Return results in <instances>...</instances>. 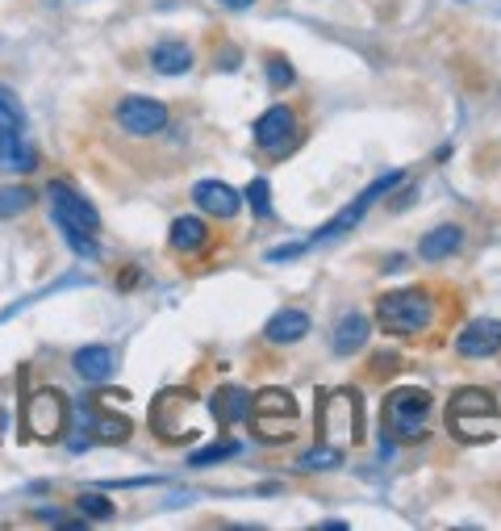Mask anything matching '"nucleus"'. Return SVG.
Segmentation results:
<instances>
[{
  "mask_svg": "<svg viewBox=\"0 0 501 531\" xmlns=\"http://www.w3.org/2000/svg\"><path fill=\"white\" fill-rule=\"evenodd\" d=\"M46 201H51V218L55 226L63 230V239L67 247L76 251V256H88V260H97L101 256V247H97V230H101V214L92 210V205L71 189V184L63 180H51V189H46Z\"/></svg>",
  "mask_w": 501,
  "mask_h": 531,
  "instance_id": "1",
  "label": "nucleus"
},
{
  "mask_svg": "<svg viewBox=\"0 0 501 531\" xmlns=\"http://www.w3.org/2000/svg\"><path fill=\"white\" fill-rule=\"evenodd\" d=\"M376 322L385 335H422L435 322L431 289H393L376 302Z\"/></svg>",
  "mask_w": 501,
  "mask_h": 531,
  "instance_id": "2",
  "label": "nucleus"
},
{
  "mask_svg": "<svg viewBox=\"0 0 501 531\" xmlns=\"http://www.w3.org/2000/svg\"><path fill=\"white\" fill-rule=\"evenodd\" d=\"M318 431L322 444H360L364 440V406L355 389H326L318 398Z\"/></svg>",
  "mask_w": 501,
  "mask_h": 531,
  "instance_id": "3",
  "label": "nucleus"
},
{
  "mask_svg": "<svg viewBox=\"0 0 501 531\" xmlns=\"http://www.w3.org/2000/svg\"><path fill=\"white\" fill-rule=\"evenodd\" d=\"M497 414H501V406H497V398L489 394V389L468 385V389H456V394H451V406H447V427L456 431L464 444H481L485 435L493 431Z\"/></svg>",
  "mask_w": 501,
  "mask_h": 531,
  "instance_id": "4",
  "label": "nucleus"
},
{
  "mask_svg": "<svg viewBox=\"0 0 501 531\" xmlns=\"http://www.w3.org/2000/svg\"><path fill=\"white\" fill-rule=\"evenodd\" d=\"M431 394L418 385H401L393 389V394L385 398V423L389 431L397 435V440H422V431H426V419H431Z\"/></svg>",
  "mask_w": 501,
  "mask_h": 531,
  "instance_id": "5",
  "label": "nucleus"
},
{
  "mask_svg": "<svg viewBox=\"0 0 501 531\" xmlns=\"http://www.w3.org/2000/svg\"><path fill=\"white\" fill-rule=\"evenodd\" d=\"M293 423H297V402L289 389H259L251 398V427L259 431V440L276 444L293 431Z\"/></svg>",
  "mask_w": 501,
  "mask_h": 531,
  "instance_id": "6",
  "label": "nucleus"
},
{
  "mask_svg": "<svg viewBox=\"0 0 501 531\" xmlns=\"http://www.w3.org/2000/svg\"><path fill=\"white\" fill-rule=\"evenodd\" d=\"M301 143V118L293 113V105H272L259 113L255 122V147L272 155V159H284L293 147Z\"/></svg>",
  "mask_w": 501,
  "mask_h": 531,
  "instance_id": "7",
  "label": "nucleus"
},
{
  "mask_svg": "<svg viewBox=\"0 0 501 531\" xmlns=\"http://www.w3.org/2000/svg\"><path fill=\"white\" fill-rule=\"evenodd\" d=\"M63 427H67V398L59 394V389H38V394L30 398V406H26V431L34 435V440L51 444L63 435Z\"/></svg>",
  "mask_w": 501,
  "mask_h": 531,
  "instance_id": "8",
  "label": "nucleus"
},
{
  "mask_svg": "<svg viewBox=\"0 0 501 531\" xmlns=\"http://www.w3.org/2000/svg\"><path fill=\"white\" fill-rule=\"evenodd\" d=\"M117 126H122L126 134L151 138L167 126V105L155 101V97H122L117 101Z\"/></svg>",
  "mask_w": 501,
  "mask_h": 531,
  "instance_id": "9",
  "label": "nucleus"
},
{
  "mask_svg": "<svg viewBox=\"0 0 501 531\" xmlns=\"http://www.w3.org/2000/svg\"><path fill=\"white\" fill-rule=\"evenodd\" d=\"M401 180H405L401 172H389L385 180H376V184H368V189H364L360 197H355V205H351V210H343V214H339V218H334L330 226H322V230H318V235H314V239H309V243H330L334 235H343V230H351L355 222H360V218L368 214V205H372V201H380V197H385V193L393 189V184H401Z\"/></svg>",
  "mask_w": 501,
  "mask_h": 531,
  "instance_id": "10",
  "label": "nucleus"
},
{
  "mask_svg": "<svg viewBox=\"0 0 501 531\" xmlns=\"http://www.w3.org/2000/svg\"><path fill=\"white\" fill-rule=\"evenodd\" d=\"M456 352L468 360H485L501 352V322L497 318H472L468 327L456 335Z\"/></svg>",
  "mask_w": 501,
  "mask_h": 531,
  "instance_id": "11",
  "label": "nucleus"
},
{
  "mask_svg": "<svg viewBox=\"0 0 501 531\" xmlns=\"http://www.w3.org/2000/svg\"><path fill=\"white\" fill-rule=\"evenodd\" d=\"M213 419L222 427H238L251 419V394L243 385H222L218 394H213Z\"/></svg>",
  "mask_w": 501,
  "mask_h": 531,
  "instance_id": "12",
  "label": "nucleus"
},
{
  "mask_svg": "<svg viewBox=\"0 0 501 531\" xmlns=\"http://www.w3.org/2000/svg\"><path fill=\"white\" fill-rule=\"evenodd\" d=\"M193 201L201 205L205 214H213V218H234L238 214V193L230 189V184H222V180H201L197 189H193Z\"/></svg>",
  "mask_w": 501,
  "mask_h": 531,
  "instance_id": "13",
  "label": "nucleus"
},
{
  "mask_svg": "<svg viewBox=\"0 0 501 531\" xmlns=\"http://www.w3.org/2000/svg\"><path fill=\"white\" fill-rule=\"evenodd\" d=\"M305 335H309V314L297 310V306H284L280 314L268 318V327H264L268 343H301Z\"/></svg>",
  "mask_w": 501,
  "mask_h": 531,
  "instance_id": "14",
  "label": "nucleus"
},
{
  "mask_svg": "<svg viewBox=\"0 0 501 531\" xmlns=\"http://www.w3.org/2000/svg\"><path fill=\"white\" fill-rule=\"evenodd\" d=\"M71 364H76L80 381H88V385H105V381L113 377V352L101 348V343H92V348H80L76 356H71Z\"/></svg>",
  "mask_w": 501,
  "mask_h": 531,
  "instance_id": "15",
  "label": "nucleus"
},
{
  "mask_svg": "<svg viewBox=\"0 0 501 531\" xmlns=\"http://www.w3.org/2000/svg\"><path fill=\"white\" fill-rule=\"evenodd\" d=\"M167 243H172V251H180V256H197V251L209 247V230L201 218H176L172 230H167Z\"/></svg>",
  "mask_w": 501,
  "mask_h": 531,
  "instance_id": "16",
  "label": "nucleus"
},
{
  "mask_svg": "<svg viewBox=\"0 0 501 531\" xmlns=\"http://www.w3.org/2000/svg\"><path fill=\"white\" fill-rule=\"evenodd\" d=\"M151 63L163 76H184L188 67H193V51H188V42H180V38H163V42H155Z\"/></svg>",
  "mask_w": 501,
  "mask_h": 531,
  "instance_id": "17",
  "label": "nucleus"
},
{
  "mask_svg": "<svg viewBox=\"0 0 501 531\" xmlns=\"http://www.w3.org/2000/svg\"><path fill=\"white\" fill-rule=\"evenodd\" d=\"M38 164L34 147L21 138V130H0V168L5 172H30Z\"/></svg>",
  "mask_w": 501,
  "mask_h": 531,
  "instance_id": "18",
  "label": "nucleus"
},
{
  "mask_svg": "<svg viewBox=\"0 0 501 531\" xmlns=\"http://www.w3.org/2000/svg\"><path fill=\"white\" fill-rule=\"evenodd\" d=\"M460 247H464V230H460V226H435L431 235L418 243V256L431 260V264H439V260H447V256H456Z\"/></svg>",
  "mask_w": 501,
  "mask_h": 531,
  "instance_id": "19",
  "label": "nucleus"
},
{
  "mask_svg": "<svg viewBox=\"0 0 501 531\" xmlns=\"http://www.w3.org/2000/svg\"><path fill=\"white\" fill-rule=\"evenodd\" d=\"M368 343V318L360 310H351L339 318V327H334V352L339 356H351V352H360Z\"/></svg>",
  "mask_w": 501,
  "mask_h": 531,
  "instance_id": "20",
  "label": "nucleus"
},
{
  "mask_svg": "<svg viewBox=\"0 0 501 531\" xmlns=\"http://www.w3.org/2000/svg\"><path fill=\"white\" fill-rule=\"evenodd\" d=\"M34 205V193L26 189V184H9V189H0V218H17L26 214Z\"/></svg>",
  "mask_w": 501,
  "mask_h": 531,
  "instance_id": "21",
  "label": "nucleus"
},
{
  "mask_svg": "<svg viewBox=\"0 0 501 531\" xmlns=\"http://www.w3.org/2000/svg\"><path fill=\"white\" fill-rule=\"evenodd\" d=\"M26 126V113H21V101L13 97V92L0 84V130H21Z\"/></svg>",
  "mask_w": 501,
  "mask_h": 531,
  "instance_id": "22",
  "label": "nucleus"
},
{
  "mask_svg": "<svg viewBox=\"0 0 501 531\" xmlns=\"http://www.w3.org/2000/svg\"><path fill=\"white\" fill-rule=\"evenodd\" d=\"M339 465H343V448H334V444H322L301 456V469H339Z\"/></svg>",
  "mask_w": 501,
  "mask_h": 531,
  "instance_id": "23",
  "label": "nucleus"
},
{
  "mask_svg": "<svg viewBox=\"0 0 501 531\" xmlns=\"http://www.w3.org/2000/svg\"><path fill=\"white\" fill-rule=\"evenodd\" d=\"M247 201H251L255 218H272V193H268V180H264V176H259V180H251Z\"/></svg>",
  "mask_w": 501,
  "mask_h": 531,
  "instance_id": "24",
  "label": "nucleus"
},
{
  "mask_svg": "<svg viewBox=\"0 0 501 531\" xmlns=\"http://www.w3.org/2000/svg\"><path fill=\"white\" fill-rule=\"evenodd\" d=\"M80 515L84 519H113V502L105 494H80Z\"/></svg>",
  "mask_w": 501,
  "mask_h": 531,
  "instance_id": "25",
  "label": "nucleus"
},
{
  "mask_svg": "<svg viewBox=\"0 0 501 531\" xmlns=\"http://www.w3.org/2000/svg\"><path fill=\"white\" fill-rule=\"evenodd\" d=\"M268 80L276 84V88H289L297 76H293V63L289 59H280V55H268Z\"/></svg>",
  "mask_w": 501,
  "mask_h": 531,
  "instance_id": "26",
  "label": "nucleus"
},
{
  "mask_svg": "<svg viewBox=\"0 0 501 531\" xmlns=\"http://www.w3.org/2000/svg\"><path fill=\"white\" fill-rule=\"evenodd\" d=\"M238 452V444L234 440H226V444H213V448H201V452H193V465H213V460H226V456H234Z\"/></svg>",
  "mask_w": 501,
  "mask_h": 531,
  "instance_id": "27",
  "label": "nucleus"
},
{
  "mask_svg": "<svg viewBox=\"0 0 501 531\" xmlns=\"http://www.w3.org/2000/svg\"><path fill=\"white\" fill-rule=\"evenodd\" d=\"M97 435H101V440H126V435H130V423L126 419H113V414H105V419H101V427H97Z\"/></svg>",
  "mask_w": 501,
  "mask_h": 531,
  "instance_id": "28",
  "label": "nucleus"
},
{
  "mask_svg": "<svg viewBox=\"0 0 501 531\" xmlns=\"http://www.w3.org/2000/svg\"><path fill=\"white\" fill-rule=\"evenodd\" d=\"M222 5H226V9H251L255 0H222Z\"/></svg>",
  "mask_w": 501,
  "mask_h": 531,
  "instance_id": "29",
  "label": "nucleus"
}]
</instances>
